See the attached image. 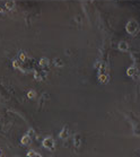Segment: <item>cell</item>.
Returning <instances> with one entry per match:
<instances>
[{"instance_id":"1","label":"cell","mask_w":140,"mask_h":157,"mask_svg":"<svg viewBox=\"0 0 140 157\" xmlns=\"http://www.w3.org/2000/svg\"><path fill=\"white\" fill-rule=\"evenodd\" d=\"M43 146L47 149H52V148H54V140L50 137H47L43 140Z\"/></svg>"},{"instance_id":"2","label":"cell","mask_w":140,"mask_h":157,"mask_svg":"<svg viewBox=\"0 0 140 157\" xmlns=\"http://www.w3.org/2000/svg\"><path fill=\"white\" fill-rule=\"evenodd\" d=\"M29 143H31V139H29V137L28 136H25L24 138L22 139V144L23 145H29Z\"/></svg>"},{"instance_id":"3","label":"cell","mask_w":140,"mask_h":157,"mask_svg":"<svg viewBox=\"0 0 140 157\" xmlns=\"http://www.w3.org/2000/svg\"><path fill=\"white\" fill-rule=\"evenodd\" d=\"M34 154H35V151H33V150H29L27 155H28V157H33V156H34Z\"/></svg>"},{"instance_id":"4","label":"cell","mask_w":140,"mask_h":157,"mask_svg":"<svg viewBox=\"0 0 140 157\" xmlns=\"http://www.w3.org/2000/svg\"><path fill=\"white\" fill-rule=\"evenodd\" d=\"M33 157H42V156H41V155H40V154H34V156H33Z\"/></svg>"}]
</instances>
